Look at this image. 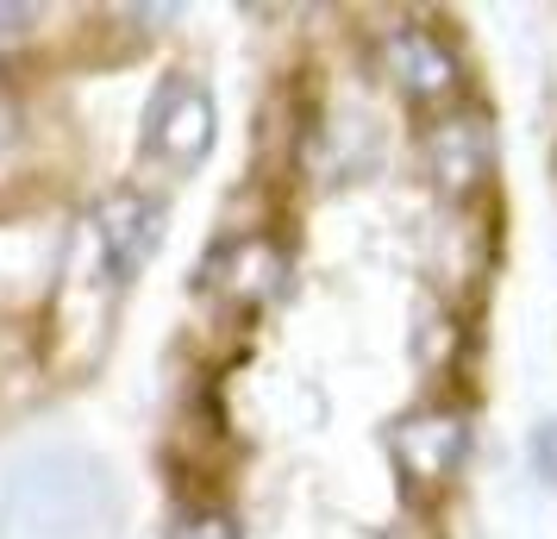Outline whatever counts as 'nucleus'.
Returning <instances> with one entry per match:
<instances>
[{"label":"nucleus","instance_id":"obj_1","mask_svg":"<svg viewBox=\"0 0 557 539\" xmlns=\"http://www.w3.org/2000/svg\"><path fill=\"white\" fill-rule=\"evenodd\" d=\"M426 170L445 195L482 188L488 170H495V132L482 126L476 113H445V120L426 132Z\"/></svg>","mask_w":557,"mask_h":539},{"label":"nucleus","instance_id":"obj_2","mask_svg":"<svg viewBox=\"0 0 557 539\" xmlns=\"http://www.w3.org/2000/svg\"><path fill=\"white\" fill-rule=\"evenodd\" d=\"M382 70H388L395 88L413 95V101H438V95L457 88L451 45H445L438 32H426V26H395L388 32V38H382Z\"/></svg>","mask_w":557,"mask_h":539},{"label":"nucleus","instance_id":"obj_3","mask_svg":"<svg viewBox=\"0 0 557 539\" xmlns=\"http://www.w3.org/2000/svg\"><path fill=\"white\" fill-rule=\"evenodd\" d=\"M95 232H101V252L113 264V277L126 283L145 270V257L157 252V232H163V213H157L138 188H120V195H107L95 207Z\"/></svg>","mask_w":557,"mask_h":539},{"label":"nucleus","instance_id":"obj_4","mask_svg":"<svg viewBox=\"0 0 557 539\" xmlns=\"http://www.w3.org/2000/svg\"><path fill=\"white\" fill-rule=\"evenodd\" d=\"M145 145L170 163H195V157L213 145V101H207L195 82H170L163 101L151 107V132Z\"/></svg>","mask_w":557,"mask_h":539},{"label":"nucleus","instance_id":"obj_5","mask_svg":"<svg viewBox=\"0 0 557 539\" xmlns=\"http://www.w3.org/2000/svg\"><path fill=\"white\" fill-rule=\"evenodd\" d=\"M395 458L413 483H445L451 464L463 458V414L451 408H432V414H413L395 427Z\"/></svg>","mask_w":557,"mask_h":539},{"label":"nucleus","instance_id":"obj_6","mask_svg":"<svg viewBox=\"0 0 557 539\" xmlns=\"http://www.w3.org/2000/svg\"><path fill=\"white\" fill-rule=\"evenodd\" d=\"M282 277H288V264H282V252L263 238V232L226 245V257L213 264V283L226 289L232 302H270V295L282 289Z\"/></svg>","mask_w":557,"mask_h":539},{"label":"nucleus","instance_id":"obj_7","mask_svg":"<svg viewBox=\"0 0 557 539\" xmlns=\"http://www.w3.org/2000/svg\"><path fill=\"white\" fill-rule=\"evenodd\" d=\"M176 539H238V527H232V514H220V509H195L176 527Z\"/></svg>","mask_w":557,"mask_h":539},{"label":"nucleus","instance_id":"obj_8","mask_svg":"<svg viewBox=\"0 0 557 539\" xmlns=\"http://www.w3.org/2000/svg\"><path fill=\"white\" fill-rule=\"evenodd\" d=\"M532 464H539V477L557 483V420H545V427L532 433Z\"/></svg>","mask_w":557,"mask_h":539},{"label":"nucleus","instance_id":"obj_9","mask_svg":"<svg viewBox=\"0 0 557 539\" xmlns=\"http://www.w3.org/2000/svg\"><path fill=\"white\" fill-rule=\"evenodd\" d=\"M32 20V7H0V32H20Z\"/></svg>","mask_w":557,"mask_h":539}]
</instances>
